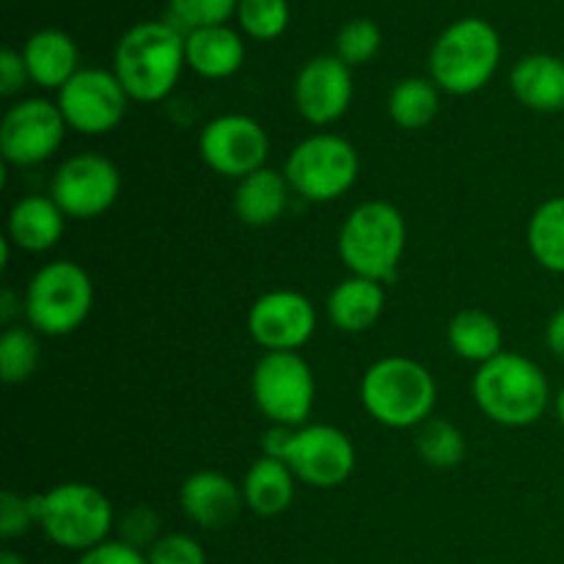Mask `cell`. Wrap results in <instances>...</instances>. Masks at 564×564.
I'll return each instance as SVG.
<instances>
[{
	"label": "cell",
	"mask_w": 564,
	"mask_h": 564,
	"mask_svg": "<svg viewBox=\"0 0 564 564\" xmlns=\"http://www.w3.org/2000/svg\"><path fill=\"white\" fill-rule=\"evenodd\" d=\"M185 66V33L169 20L138 22L116 44L113 75L132 102H163L174 94Z\"/></svg>",
	"instance_id": "1"
},
{
	"label": "cell",
	"mask_w": 564,
	"mask_h": 564,
	"mask_svg": "<svg viewBox=\"0 0 564 564\" xmlns=\"http://www.w3.org/2000/svg\"><path fill=\"white\" fill-rule=\"evenodd\" d=\"M471 394L490 422L512 430L538 424L551 405V386L543 369L532 358L510 350L479 364Z\"/></svg>",
	"instance_id": "2"
},
{
	"label": "cell",
	"mask_w": 564,
	"mask_h": 564,
	"mask_svg": "<svg viewBox=\"0 0 564 564\" xmlns=\"http://www.w3.org/2000/svg\"><path fill=\"white\" fill-rule=\"evenodd\" d=\"M438 386L424 364L408 356H386L361 378V405L389 430L422 427L433 419Z\"/></svg>",
	"instance_id": "3"
},
{
	"label": "cell",
	"mask_w": 564,
	"mask_h": 564,
	"mask_svg": "<svg viewBox=\"0 0 564 564\" xmlns=\"http://www.w3.org/2000/svg\"><path fill=\"white\" fill-rule=\"evenodd\" d=\"M408 224L391 202H364L339 229V259L350 275L389 284L400 273L405 257Z\"/></svg>",
	"instance_id": "4"
},
{
	"label": "cell",
	"mask_w": 564,
	"mask_h": 564,
	"mask_svg": "<svg viewBox=\"0 0 564 564\" xmlns=\"http://www.w3.org/2000/svg\"><path fill=\"white\" fill-rule=\"evenodd\" d=\"M501 61V36L488 20L452 22L430 50V80L452 97H471L494 80Z\"/></svg>",
	"instance_id": "5"
},
{
	"label": "cell",
	"mask_w": 564,
	"mask_h": 564,
	"mask_svg": "<svg viewBox=\"0 0 564 564\" xmlns=\"http://www.w3.org/2000/svg\"><path fill=\"white\" fill-rule=\"evenodd\" d=\"M25 323L39 336H69L94 308V281L83 264L55 259L31 275L22 295Z\"/></svg>",
	"instance_id": "6"
},
{
	"label": "cell",
	"mask_w": 564,
	"mask_h": 564,
	"mask_svg": "<svg viewBox=\"0 0 564 564\" xmlns=\"http://www.w3.org/2000/svg\"><path fill=\"white\" fill-rule=\"evenodd\" d=\"M36 499L39 529L53 545L86 554L94 545L110 540L113 507L99 488L86 482H64Z\"/></svg>",
	"instance_id": "7"
},
{
	"label": "cell",
	"mask_w": 564,
	"mask_h": 564,
	"mask_svg": "<svg viewBox=\"0 0 564 564\" xmlns=\"http://www.w3.org/2000/svg\"><path fill=\"white\" fill-rule=\"evenodd\" d=\"M361 174V160L347 138L317 132L295 143L284 160V176L292 193L306 202L328 204L347 196Z\"/></svg>",
	"instance_id": "8"
},
{
	"label": "cell",
	"mask_w": 564,
	"mask_h": 564,
	"mask_svg": "<svg viewBox=\"0 0 564 564\" xmlns=\"http://www.w3.org/2000/svg\"><path fill=\"white\" fill-rule=\"evenodd\" d=\"M251 397L270 424L303 427L317 397L312 367L301 352H264L253 367Z\"/></svg>",
	"instance_id": "9"
},
{
	"label": "cell",
	"mask_w": 564,
	"mask_h": 564,
	"mask_svg": "<svg viewBox=\"0 0 564 564\" xmlns=\"http://www.w3.org/2000/svg\"><path fill=\"white\" fill-rule=\"evenodd\" d=\"M50 196L72 220H91L108 213L121 196L119 165L97 152H77L55 169Z\"/></svg>",
	"instance_id": "10"
},
{
	"label": "cell",
	"mask_w": 564,
	"mask_h": 564,
	"mask_svg": "<svg viewBox=\"0 0 564 564\" xmlns=\"http://www.w3.org/2000/svg\"><path fill=\"white\" fill-rule=\"evenodd\" d=\"M66 130L58 105L42 97L20 99L0 119V158L14 169L42 165L58 152Z\"/></svg>",
	"instance_id": "11"
},
{
	"label": "cell",
	"mask_w": 564,
	"mask_h": 564,
	"mask_svg": "<svg viewBox=\"0 0 564 564\" xmlns=\"http://www.w3.org/2000/svg\"><path fill=\"white\" fill-rule=\"evenodd\" d=\"M55 105L69 130L97 138L108 135L124 121L130 97L113 69L86 66L61 88Z\"/></svg>",
	"instance_id": "12"
},
{
	"label": "cell",
	"mask_w": 564,
	"mask_h": 564,
	"mask_svg": "<svg viewBox=\"0 0 564 564\" xmlns=\"http://www.w3.org/2000/svg\"><path fill=\"white\" fill-rule=\"evenodd\" d=\"M281 460L292 468L297 482L330 490L345 485L356 471V446L334 424H303L292 430Z\"/></svg>",
	"instance_id": "13"
},
{
	"label": "cell",
	"mask_w": 564,
	"mask_h": 564,
	"mask_svg": "<svg viewBox=\"0 0 564 564\" xmlns=\"http://www.w3.org/2000/svg\"><path fill=\"white\" fill-rule=\"evenodd\" d=\"M198 154L209 171L240 182L264 169L270 154L268 130L246 113L215 116L198 132Z\"/></svg>",
	"instance_id": "14"
},
{
	"label": "cell",
	"mask_w": 564,
	"mask_h": 564,
	"mask_svg": "<svg viewBox=\"0 0 564 564\" xmlns=\"http://www.w3.org/2000/svg\"><path fill=\"white\" fill-rule=\"evenodd\" d=\"M317 330V308L303 292L270 290L248 308V334L264 352H297Z\"/></svg>",
	"instance_id": "15"
},
{
	"label": "cell",
	"mask_w": 564,
	"mask_h": 564,
	"mask_svg": "<svg viewBox=\"0 0 564 564\" xmlns=\"http://www.w3.org/2000/svg\"><path fill=\"white\" fill-rule=\"evenodd\" d=\"M292 94L303 121L314 127L336 124L352 105V69L336 55H317L301 66Z\"/></svg>",
	"instance_id": "16"
},
{
	"label": "cell",
	"mask_w": 564,
	"mask_h": 564,
	"mask_svg": "<svg viewBox=\"0 0 564 564\" xmlns=\"http://www.w3.org/2000/svg\"><path fill=\"white\" fill-rule=\"evenodd\" d=\"M180 505L187 521L202 529H226L246 507L242 485L220 471H196L182 482Z\"/></svg>",
	"instance_id": "17"
},
{
	"label": "cell",
	"mask_w": 564,
	"mask_h": 564,
	"mask_svg": "<svg viewBox=\"0 0 564 564\" xmlns=\"http://www.w3.org/2000/svg\"><path fill=\"white\" fill-rule=\"evenodd\" d=\"M510 88L534 113H564V58L551 53L523 55L512 66Z\"/></svg>",
	"instance_id": "18"
},
{
	"label": "cell",
	"mask_w": 564,
	"mask_h": 564,
	"mask_svg": "<svg viewBox=\"0 0 564 564\" xmlns=\"http://www.w3.org/2000/svg\"><path fill=\"white\" fill-rule=\"evenodd\" d=\"M66 229V215L61 213L58 204L53 202V196H22L11 204L9 209V231L11 246H17L20 251L28 253H44L50 248H55L64 237Z\"/></svg>",
	"instance_id": "19"
},
{
	"label": "cell",
	"mask_w": 564,
	"mask_h": 564,
	"mask_svg": "<svg viewBox=\"0 0 564 564\" xmlns=\"http://www.w3.org/2000/svg\"><path fill=\"white\" fill-rule=\"evenodd\" d=\"M330 325L341 334H367L386 312V290L380 281L347 275L325 301Z\"/></svg>",
	"instance_id": "20"
},
{
	"label": "cell",
	"mask_w": 564,
	"mask_h": 564,
	"mask_svg": "<svg viewBox=\"0 0 564 564\" xmlns=\"http://www.w3.org/2000/svg\"><path fill=\"white\" fill-rule=\"evenodd\" d=\"M22 58H25L31 83L50 91H61L80 72L77 66L80 53H77L75 39L58 28H44L33 33L22 47Z\"/></svg>",
	"instance_id": "21"
},
{
	"label": "cell",
	"mask_w": 564,
	"mask_h": 564,
	"mask_svg": "<svg viewBox=\"0 0 564 564\" xmlns=\"http://www.w3.org/2000/svg\"><path fill=\"white\" fill-rule=\"evenodd\" d=\"M185 58L204 80H226L246 64V42L229 25L198 28L185 33Z\"/></svg>",
	"instance_id": "22"
},
{
	"label": "cell",
	"mask_w": 564,
	"mask_h": 564,
	"mask_svg": "<svg viewBox=\"0 0 564 564\" xmlns=\"http://www.w3.org/2000/svg\"><path fill=\"white\" fill-rule=\"evenodd\" d=\"M290 193L292 187L284 171H273L264 165V169L253 171L246 180L237 182L231 204H235V215L240 218V224L251 226V229H264L286 213Z\"/></svg>",
	"instance_id": "23"
},
{
	"label": "cell",
	"mask_w": 564,
	"mask_h": 564,
	"mask_svg": "<svg viewBox=\"0 0 564 564\" xmlns=\"http://www.w3.org/2000/svg\"><path fill=\"white\" fill-rule=\"evenodd\" d=\"M295 485L297 477L284 460L262 455L248 466L246 479H242V499L253 516L275 518L292 507Z\"/></svg>",
	"instance_id": "24"
},
{
	"label": "cell",
	"mask_w": 564,
	"mask_h": 564,
	"mask_svg": "<svg viewBox=\"0 0 564 564\" xmlns=\"http://www.w3.org/2000/svg\"><path fill=\"white\" fill-rule=\"evenodd\" d=\"M446 341L452 352L463 361L488 364L490 358L505 352V334L496 317H490L482 308H463L446 325Z\"/></svg>",
	"instance_id": "25"
},
{
	"label": "cell",
	"mask_w": 564,
	"mask_h": 564,
	"mask_svg": "<svg viewBox=\"0 0 564 564\" xmlns=\"http://www.w3.org/2000/svg\"><path fill=\"white\" fill-rule=\"evenodd\" d=\"M527 246L540 268L564 275V196L549 198L534 209L527 224Z\"/></svg>",
	"instance_id": "26"
},
{
	"label": "cell",
	"mask_w": 564,
	"mask_h": 564,
	"mask_svg": "<svg viewBox=\"0 0 564 564\" xmlns=\"http://www.w3.org/2000/svg\"><path fill=\"white\" fill-rule=\"evenodd\" d=\"M386 110L402 130H424L441 110V88L430 77H405L389 91Z\"/></svg>",
	"instance_id": "27"
},
{
	"label": "cell",
	"mask_w": 564,
	"mask_h": 564,
	"mask_svg": "<svg viewBox=\"0 0 564 564\" xmlns=\"http://www.w3.org/2000/svg\"><path fill=\"white\" fill-rule=\"evenodd\" d=\"M39 361H42V347L31 325H11L0 334V378L6 386H20L31 380Z\"/></svg>",
	"instance_id": "28"
},
{
	"label": "cell",
	"mask_w": 564,
	"mask_h": 564,
	"mask_svg": "<svg viewBox=\"0 0 564 564\" xmlns=\"http://www.w3.org/2000/svg\"><path fill=\"white\" fill-rule=\"evenodd\" d=\"M416 452L430 468L449 471L457 468L466 457V435L446 419H427L416 427Z\"/></svg>",
	"instance_id": "29"
},
{
	"label": "cell",
	"mask_w": 564,
	"mask_h": 564,
	"mask_svg": "<svg viewBox=\"0 0 564 564\" xmlns=\"http://www.w3.org/2000/svg\"><path fill=\"white\" fill-rule=\"evenodd\" d=\"M237 22L257 42H273L290 25V0H240Z\"/></svg>",
	"instance_id": "30"
},
{
	"label": "cell",
	"mask_w": 564,
	"mask_h": 564,
	"mask_svg": "<svg viewBox=\"0 0 564 564\" xmlns=\"http://www.w3.org/2000/svg\"><path fill=\"white\" fill-rule=\"evenodd\" d=\"M237 3L240 0H169V22L182 33L226 25L237 17Z\"/></svg>",
	"instance_id": "31"
},
{
	"label": "cell",
	"mask_w": 564,
	"mask_h": 564,
	"mask_svg": "<svg viewBox=\"0 0 564 564\" xmlns=\"http://www.w3.org/2000/svg\"><path fill=\"white\" fill-rule=\"evenodd\" d=\"M380 28L367 17H356V20L345 22L336 33V58L345 61L347 66H364L380 53Z\"/></svg>",
	"instance_id": "32"
},
{
	"label": "cell",
	"mask_w": 564,
	"mask_h": 564,
	"mask_svg": "<svg viewBox=\"0 0 564 564\" xmlns=\"http://www.w3.org/2000/svg\"><path fill=\"white\" fill-rule=\"evenodd\" d=\"M33 527H39L33 496H20L14 490H3L0 494V538L17 540L25 532H31Z\"/></svg>",
	"instance_id": "33"
},
{
	"label": "cell",
	"mask_w": 564,
	"mask_h": 564,
	"mask_svg": "<svg viewBox=\"0 0 564 564\" xmlns=\"http://www.w3.org/2000/svg\"><path fill=\"white\" fill-rule=\"evenodd\" d=\"M149 564H207L202 543L191 534H163L152 549L147 551Z\"/></svg>",
	"instance_id": "34"
},
{
	"label": "cell",
	"mask_w": 564,
	"mask_h": 564,
	"mask_svg": "<svg viewBox=\"0 0 564 564\" xmlns=\"http://www.w3.org/2000/svg\"><path fill=\"white\" fill-rule=\"evenodd\" d=\"M160 538H163L160 534V518L152 510H147V507L127 512L124 521H121V540L135 545V549L149 551Z\"/></svg>",
	"instance_id": "35"
},
{
	"label": "cell",
	"mask_w": 564,
	"mask_h": 564,
	"mask_svg": "<svg viewBox=\"0 0 564 564\" xmlns=\"http://www.w3.org/2000/svg\"><path fill=\"white\" fill-rule=\"evenodd\" d=\"M77 564H149L147 551L124 543V540H105L94 545L86 554H80Z\"/></svg>",
	"instance_id": "36"
},
{
	"label": "cell",
	"mask_w": 564,
	"mask_h": 564,
	"mask_svg": "<svg viewBox=\"0 0 564 564\" xmlns=\"http://www.w3.org/2000/svg\"><path fill=\"white\" fill-rule=\"evenodd\" d=\"M25 83H31V75H28V66L22 53L6 47L0 53V94L3 97H14L25 88Z\"/></svg>",
	"instance_id": "37"
},
{
	"label": "cell",
	"mask_w": 564,
	"mask_h": 564,
	"mask_svg": "<svg viewBox=\"0 0 564 564\" xmlns=\"http://www.w3.org/2000/svg\"><path fill=\"white\" fill-rule=\"evenodd\" d=\"M545 345H549V350L554 352L560 361H564V306L556 308V312L551 314L549 325H545Z\"/></svg>",
	"instance_id": "38"
},
{
	"label": "cell",
	"mask_w": 564,
	"mask_h": 564,
	"mask_svg": "<svg viewBox=\"0 0 564 564\" xmlns=\"http://www.w3.org/2000/svg\"><path fill=\"white\" fill-rule=\"evenodd\" d=\"M17 314H25V306H22V297H17L14 292L6 286L3 292H0V323L6 325V328H11L14 323Z\"/></svg>",
	"instance_id": "39"
},
{
	"label": "cell",
	"mask_w": 564,
	"mask_h": 564,
	"mask_svg": "<svg viewBox=\"0 0 564 564\" xmlns=\"http://www.w3.org/2000/svg\"><path fill=\"white\" fill-rule=\"evenodd\" d=\"M0 564H28L25 560H22L20 554H17V551H11V549H6L3 554H0Z\"/></svg>",
	"instance_id": "40"
},
{
	"label": "cell",
	"mask_w": 564,
	"mask_h": 564,
	"mask_svg": "<svg viewBox=\"0 0 564 564\" xmlns=\"http://www.w3.org/2000/svg\"><path fill=\"white\" fill-rule=\"evenodd\" d=\"M554 411H556V419H560V424L564 427V389L554 397Z\"/></svg>",
	"instance_id": "41"
}]
</instances>
